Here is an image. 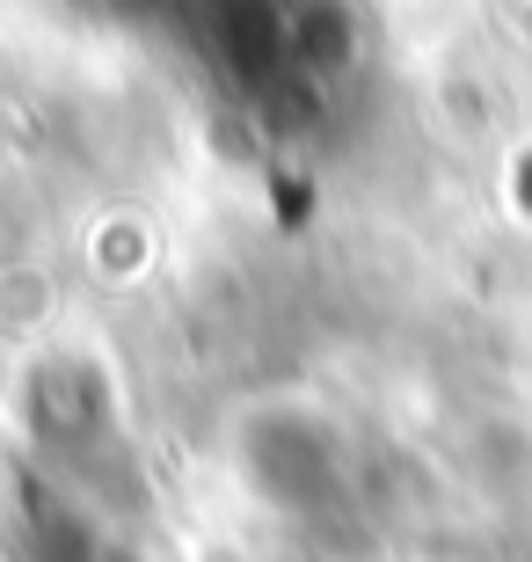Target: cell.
<instances>
[{
    "label": "cell",
    "instance_id": "obj_1",
    "mask_svg": "<svg viewBox=\"0 0 532 562\" xmlns=\"http://www.w3.org/2000/svg\"><path fill=\"white\" fill-rule=\"evenodd\" d=\"M234 475L285 519H321L350 482V438L307 395H270L234 417Z\"/></svg>",
    "mask_w": 532,
    "mask_h": 562
}]
</instances>
